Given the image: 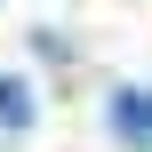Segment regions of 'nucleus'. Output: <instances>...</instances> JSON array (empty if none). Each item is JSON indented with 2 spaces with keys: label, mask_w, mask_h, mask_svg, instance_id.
<instances>
[{
  "label": "nucleus",
  "mask_w": 152,
  "mask_h": 152,
  "mask_svg": "<svg viewBox=\"0 0 152 152\" xmlns=\"http://www.w3.org/2000/svg\"><path fill=\"white\" fill-rule=\"evenodd\" d=\"M104 120H112V136L128 152H152V88H112Z\"/></svg>",
  "instance_id": "f257e3e1"
},
{
  "label": "nucleus",
  "mask_w": 152,
  "mask_h": 152,
  "mask_svg": "<svg viewBox=\"0 0 152 152\" xmlns=\"http://www.w3.org/2000/svg\"><path fill=\"white\" fill-rule=\"evenodd\" d=\"M32 112H40V104H32V88H24L16 72H0V136H24V128H32Z\"/></svg>",
  "instance_id": "f03ea898"
}]
</instances>
